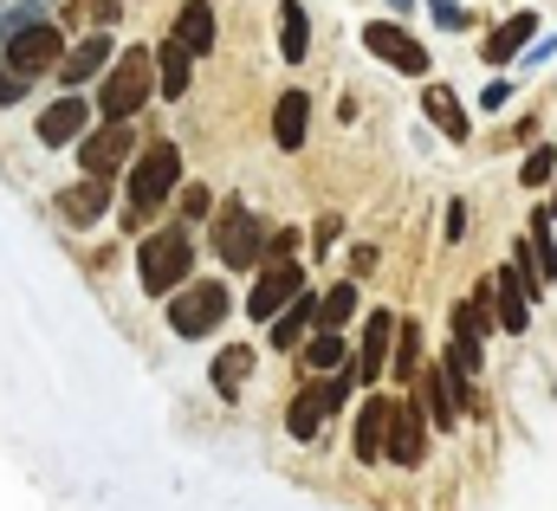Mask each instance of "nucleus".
<instances>
[{
    "mask_svg": "<svg viewBox=\"0 0 557 511\" xmlns=\"http://www.w3.org/2000/svg\"><path fill=\"white\" fill-rule=\"evenodd\" d=\"M396 337H403V317L376 311L363 324V350H357V383H383V370H396Z\"/></svg>",
    "mask_w": 557,
    "mask_h": 511,
    "instance_id": "nucleus-11",
    "label": "nucleus"
},
{
    "mask_svg": "<svg viewBox=\"0 0 557 511\" xmlns=\"http://www.w3.org/2000/svg\"><path fill=\"white\" fill-rule=\"evenodd\" d=\"M260 253H273L267 221L247 214V208H227V221H221V265L227 272H247V265H260Z\"/></svg>",
    "mask_w": 557,
    "mask_h": 511,
    "instance_id": "nucleus-8",
    "label": "nucleus"
},
{
    "mask_svg": "<svg viewBox=\"0 0 557 511\" xmlns=\"http://www.w3.org/2000/svg\"><path fill=\"white\" fill-rule=\"evenodd\" d=\"M305 370H311V376H331V370H344V337H337V331H318V337L305 344Z\"/></svg>",
    "mask_w": 557,
    "mask_h": 511,
    "instance_id": "nucleus-27",
    "label": "nucleus"
},
{
    "mask_svg": "<svg viewBox=\"0 0 557 511\" xmlns=\"http://www.w3.org/2000/svg\"><path fill=\"white\" fill-rule=\"evenodd\" d=\"M59 59H65V39H59V26H52V20H39V26H26V33H13V39H7V65H13V72H26V78L59 72Z\"/></svg>",
    "mask_w": 557,
    "mask_h": 511,
    "instance_id": "nucleus-10",
    "label": "nucleus"
},
{
    "mask_svg": "<svg viewBox=\"0 0 557 511\" xmlns=\"http://www.w3.org/2000/svg\"><path fill=\"white\" fill-rule=\"evenodd\" d=\"M305 117H311V98H305V91H285L278 111H273V142L278 149H298V142H305Z\"/></svg>",
    "mask_w": 557,
    "mask_h": 511,
    "instance_id": "nucleus-25",
    "label": "nucleus"
},
{
    "mask_svg": "<svg viewBox=\"0 0 557 511\" xmlns=\"http://www.w3.org/2000/svg\"><path fill=\"white\" fill-rule=\"evenodd\" d=\"M396 376L421 383V324L416 317H403V337H396Z\"/></svg>",
    "mask_w": 557,
    "mask_h": 511,
    "instance_id": "nucleus-28",
    "label": "nucleus"
},
{
    "mask_svg": "<svg viewBox=\"0 0 557 511\" xmlns=\"http://www.w3.org/2000/svg\"><path fill=\"white\" fill-rule=\"evenodd\" d=\"M227 311H234V291L221 278H195L169 298V331L175 337H208L214 324H227Z\"/></svg>",
    "mask_w": 557,
    "mask_h": 511,
    "instance_id": "nucleus-5",
    "label": "nucleus"
},
{
    "mask_svg": "<svg viewBox=\"0 0 557 511\" xmlns=\"http://www.w3.org/2000/svg\"><path fill=\"white\" fill-rule=\"evenodd\" d=\"M78 162H85V175H117V169H131V162H137V136H131V117H104V124L85 136Z\"/></svg>",
    "mask_w": 557,
    "mask_h": 511,
    "instance_id": "nucleus-7",
    "label": "nucleus"
},
{
    "mask_svg": "<svg viewBox=\"0 0 557 511\" xmlns=\"http://www.w3.org/2000/svg\"><path fill=\"white\" fill-rule=\"evenodd\" d=\"M389 7H396V13H403V7H409V0H389Z\"/></svg>",
    "mask_w": 557,
    "mask_h": 511,
    "instance_id": "nucleus-37",
    "label": "nucleus"
},
{
    "mask_svg": "<svg viewBox=\"0 0 557 511\" xmlns=\"http://www.w3.org/2000/svg\"><path fill=\"white\" fill-rule=\"evenodd\" d=\"M337 234H344V221H337V214H324V221H318V247H331Z\"/></svg>",
    "mask_w": 557,
    "mask_h": 511,
    "instance_id": "nucleus-36",
    "label": "nucleus"
},
{
    "mask_svg": "<svg viewBox=\"0 0 557 511\" xmlns=\"http://www.w3.org/2000/svg\"><path fill=\"white\" fill-rule=\"evenodd\" d=\"M519 175H525V188H545V182H552V175H557V149H532Z\"/></svg>",
    "mask_w": 557,
    "mask_h": 511,
    "instance_id": "nucleus-31",
    "label": "nucleus"
},
{
    "mask_svg": "<svg viewBox=\"0 0 557 511\" xmlns=\"http://www.w3.org/2000/svg\"><path fill=\"white\" fill-rule=\"evenodd\" d=\"M434 7V20L447 26V33H467V7H454V0H428Z\"/></svg>",
    "mask_w": 557,
    "mask_h": 511,
    "instance_id": "nucleus-33",
    "label": "nucleus"
},
{
    "mask_svg": "<svg viewBox=\"0 0 557 511\" xmlns=\"http://www.w3.org/2000/svg\"><path fill=\"white\" fill-rule=\"evenodd\" d=\"M98 72H111V33H91V39H78V52L59 65V78L78 91L85 78H98Z\"/></svg>",
    "mask_w": 557,
    "mask_h": 511,
    "instance_id": "nucleus-20",
    "label": "nucleus"
},
{
    "mask_svg": "<svg viewBox=\"0 0 557 511\" xmlns=\"http://www.w3.org/2000/svg\"><path fill=\"white\" fill-rule=\"evenodd\" d=\"M460 234H467V201L447 208V240H460Z\"/></svg>",
    "mask_w": 557,
    "mask_h": 511,
    "instance_id": "nucleus-35",
    "label": "nucleus"
},
{
    "mask_svg": "<svg viewBox=\"0 0 557 511\" xmlns=\"http://www.w3.org/2000/svg\"><path fill=\"white\" fill-rule=\"evenodd\" d=\"M350 311H357V285H331L324 291V311H318V331H344Z\"/></svg>",
    "mask_w": 557,
    "mask_h": 511,
    "instance_id": "nucleus-29",
    "label": "nucleus"
},
{
    "mask_svg": "<svg viewBox=\"0 0 557 511\" xmlns=\"http://www.w3.org/2000/svg\"><path fill=\"white\" fill-rule=\"evenodd\" d=\"M175 182H182V149H175V142H149L137 162H131V214H137V221L156 214V208L175 195ZM137 221H131V227H137Z\"/></svg>",
    "mask_w": 557,
    "mask_h": 511,
    "instance_id": "nucleus-4",
    "label": "nucleus"
},
{
    "mask_svg": "<svg viewBox=\"0 0 557 511\" xmlns=\"http://www.w3.org/2000/svg\"><path fill=\"white\" fill-rule=\"evenodd\" d=\"M162 78H156V59L149 52H124L111 72H104V91H98V117H137L143 104H149V91H156Z\"/></svg>",
    "mask_w": 557,
    "mask_h": 511,
    "instance_id": "nucleus-3",
    "label": "nucleus"
},
{
    "mask_svg": "<svg viewBox=\"0 0 557 511\" xmlns=\"http://www.w3.org/2000/svg\"><path fill=\"white\" fill-rule=\"evenodd\" d=\"M428 427H434V421H428V408H409V401H403L396 434H389V460H396V466H416L421 453H428Z\"/></svg>",
    "mask_w": 557,
    "mask_h": 511,
    "instance_id": "nucleus-18",
    "label": "nucleus"
},
{
    "mask_svg": "<svg viewBox=\"0 0 557 511\" xmlns=\"http://www.w3.org/2000/svg\"><path fill=\"white\" fill-rule=\"evenodd\" d=\"M247 376H253V350H247V344H227V350L214 357V388H221V395H234Z\"/></svg>",
    "mask_w": 557,
    "mask_h": 511,
    "instance_id": "nucleus-26",
    "label": "nucleus"
},
{
    "mask_svg": "<svg viewBox=\"0 0 557 511\" xmlns=\"http://www.w3.org/2000/svg\"><path fill=\"white\" fill-rule=\"evenodd\" d=\"M350 388H357V370H331V376H311V383L298 388L292 414H285L292 440H318V434H324V421H331V414L350 401Z\"/></svg>",
    "mask_w": 557,
    "mask_h": 511,
    "instance_id": "nucleus-2",
    "label": "nucleus"
},
{
    "mask_svg": "<svg viewBox=\"0 0 557 511\" xmlns=\"http://www.w3.org/2000/svg\"><path fill=\"white\" fill-rule=\"evenodd\" d=\"M182 214L201 221V214H208V188H188V195H182Z\"/></svg>",
    "mask_w": 557,
    "mask_h": 511,
    "instance_id": "nucleus-34",
    "label": "nucleus"
},
{
    "mask_svg": "<svg viewBox=\"0 0 557 511\" xmlns=\"http://www.w3.org/2000/svg\"><path fill=\"white\" fill-rule=\"evenodd\" d=\"M532 285L545 291V278L532 272V247H525L512 265H499V278H493V304H499V331L506 337H525L532 331Z\"/></svg>",
    "mask_w": 557,
    "mask_h": 511,
    "instance_id": "nucleus-6",
    "label": "nucleus"
},
{
    "mask_svg": "<svg viewBox=\"0 0 557 511\" xmlns=\"http://www.w3.org/2000/svg\"><path fill=\"white\" fill-rule=\"evenodd\" d=\"M421 408H428L434 434L460 421V388H454V376H447V363H441V370H421Z\"/></svg>",
    "mask_w": 557,
    "mask_h": 511,
    "instance_id": "nucleus-17",
    "label": "nucleus"
},
{
    "mask_svg": "<svg viewBox=\"0 0 557 511\" xmlns=\"http://www.w3.org/2000/svg\"><path fill=\"white\" fill-rule=\"evenodd\" d=\"M104 208H111V175H85L78 188H65V195H59V214H65L72 227H98V221H104Z\"/></svg>",
    "mask_w": 557,
    "mask_h": 511,
    "instance_id": "nucleus-15",
    "label": "nucleus"
},
{
    "mask_svg": "<svg viewBox=\"0 0 557 511\" xmlns=\"http://www.w3.org/2000/svg\"><path fill=\"white\" fill-rule=\"evenodd\" d=\"M278 52H285V65H305V52H311V20L298 0L278 7Z\"/></svg>",
    "mask_w": 557,
    "mask_h": 511,
    "instance_id": "nucleus-24",
    "label": "nucleus"
},
{
    "mask_svg": "<svg viewBox=\"0 0 557 511\" xmlns=\"http://www.w3.org/2000/svg\"><path fill=\"white\" fill-rule=\"evenodd\" d=\"M156 78H162V98H182L188 91V78H195V52L169 33L162 39V52H156Z\"/></svg>",
    "mask_w": 557,
    "mask_h": 511,
    "instance_id": "nucleus-21",
    "label": "nucleus"
},
{
    "mask_svg": "<svg viewBox=\"0 0 557 511\" xmlns=\"http://www.w3.org/2000/svg\"><path fill=\"white\" fill-rule=\"evenodd\" d=\"M396 414H403V401H389V395H370V401H363V414H357V460H363V466H376V460L389 453Z\"/></svg>",
    "mask_w": 557,
    "mask_h": 511,
    "instance_id": "nucleus-13",
    "label": "nucleus"
},
{
    "mask_svg": "<svg viewBox=\"0 0 557 511\" xmlns=\"http://www.w3.org/2000/svg\"><path fill=\"white\" fill-rule=\"evenodd\" d=\"M298 291H305V265H298V259H285V253H273V265L260 272V285H253V298H247V311H253L260 324H273Z\"/></svg>",
    "mask_w": 557,
    "mask_h": 511,
    "instance_id": "nucleus-9",
    "label": "nucleus"
},
{
    "mask_svg": "<svg viewBox=\"0 0 557 511\" xmlns=\"http://www.w3.org/2000/svg\"><path fill=\"white\" fill-rule=\"evenodd\" d=\"M532 259H539V278L552 285V278H557V240H552V214H539V221H532Z\"/></svg>",
    "mask_w": 557,
    "mask_h": 511,
    "instance_id": "nucleus-30",
    "label": "nucleus"
},
{
    "mask_svg": "<svg viewBox=\"0 0 557 511\" xmlns=\"http://www.w3.org/2000/svg\"><path fill=\"white\" fill-rule=\"evenodd\" d=\"M421 111L434 117V129H441L447 142H467V136H473V124L460 117V98H454L447 85H428V91H421Z\"/></svg>",
    "mask_w": 557,
    "mask_h": 511,
    "instance_id": "nucleus-22",
    "label": "nucleus"
},
{
    "mask_svg": "<svg viewBox=\"0 0 557 511\" xmlns=\"http://www.w3.org/2000/svg\"><path fill=\"white\" fill-rule=\"evenodd\" d=\"M532 33H539V13H512V20H499V26L486 33V65H512V59L525 52Z\"/></svg>",
    "mask_w": 557,
    "mask_h": 511,
    "instance_id": "nucleus-19",
    "label": "nucleus"
},
{
    "mask_svg": "<svg viewBox=\"0 0 557 511\" xmlns=\"http://www.w3.org/2000/svg\"><path fill=\"white\" fill-rule=\"evenodd\" d=\"M175 39H182V46L201 59V52L214 46V7H208V0H188V7L175 13Z\"/></svg>",
    "mask_w": 557,
    "mask_h": 511,
    "instance_id": "nucleus-23",
    "label": "nucleus"
},
{
    "mask_svg": "<svg viewBox=\"0 0 557 511\" xmlns=\"http://www.w3.org/2000/svg\"><path fill=\"white\" fill-rule=\"evenodd\" d=\"M318 311H324V298L298 291V298H292V304L273 317V324H267V344H273V350H298V344L318 331Z\"/></svg>",
    "mask_w": 557,
    "mask_h": 511,
    "instance_id": "nucleus-14",
    "label": "nucleus"
},
{
    "mask_svg": "<svg viewBox=\"0 0 557 511\" xmlns=\"http://www.w3.org/2000/svg\"><path fill=\"white\" fill-rule=\"evenodd\" d=\"M363 46L383 59V65H396L403 78H428V52H421V39H409L403 26H389V20H376V26H363Z\"/></svg>",
    "mask_w": 557,
    "mask_h": 511,
    "instance_id": "nucleus-12",
    "label": "nucleus"
},
{
    "mask_svg": "<svg viewBox=\"0 0 557 511\" xmlns=\"http://www.w3.org/2000/svg\"><path fill=\"white\" fill-rule=\"evenodd\" d=\"M188 272H195V247H188L182 227H162V234H149L137 247V278L149 298H175L188 285Z\"/></svg>",
    "mask_w": 557,
    "mask_h": 511,
    "instance_id": "nucleus-1",
    "label": "nucleus"
},
{
    "mask_svg": "<svg viewBox=\"0 0 557 511\" xmlns=\"http://www.w3.org/2000/svg\"><path fill=\"white\" fill-rule=\"evenodd\" d=\"M91 124V104L72 91V98H59V104H46V117H39V142L46 149H65V142H78Z\"/></svg>",
    "mask_w": 557,
    "mask_h": 511,
    "instance_id": "nucleus-16",
    "label": "nucleus"
},
{
    "mask_svg": "<svg viewBox=\"0 0 557 511\" xmlns=\"http://www.w3.org/2000/svg\"><path fill=\"white\" fill-rule=\"evenodd\" d=\"M26 85H33L26 72H13V65H0V104H20V98H26Z\"/></svg>",
    "mask_w": 557,
    "mask_h": 511,
    "instance_id": "nucleus-32",
    "label": "nucleus"
}]
</instances>
